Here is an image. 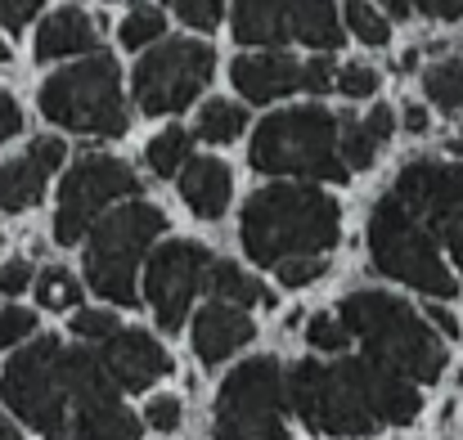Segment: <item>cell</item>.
<instances>
[{
  "mask_svg": "<svg viewBox=\"0 0 463 440\" xmlns=\"http://www.w3.org/2000/svg\"><path fill=\"white\" fill-rule=\"evenodd\" d=\"M288 405L298 418L319 436H373L378 427H405L419 418L423 396L414 382L369 364V360H342V364H315L302 360L288 373Z\"/></svg>",
  "mask_w": 463,
  "mask_h": 440,
  "instance_id": "obj_1",
  "label": "cell"
},
{
  "mask_svg": "<svg viewBox=\"0 0 463 440\" xmlns=\"http://www.w3.org/2000/svg\"><path fill=\"white\" fill-rule=\"evenodd\" d=\"M342 239V207L315 184H266L243 202L239 243L257 266L319 257Z\"/></svg>",
  "mask_w": 463,
  "mask_h": 440,
  "instance_id": "obj_2",
  "label": "cell"
},
{
  "mask_svg": "<svg viewBox=\"0 0 463 440\" xmlns=\"http://www.w3.org/2000/svg\"><path fill=\"white\" fill-rule=\"evenodd\" d=\"M342 328L364 342V360L405 378V382H437L446 373V346L441 337L419 319L414 305L387 293H355L337 310Z\"/></svg>",
  "mask_w": 463,
  "mask_h": 440,
  "instance_id": "obj_3",
  "label": "cell"
},
{
  "mask_svg": "<svg viewBox=\"0 0 463 440\" xmlns=\"http://www.w3.org/2000/svg\"><path fill=\"white\" fill-rule=\"evenodd\" d=\"M41 113L77 136L118 140L131 126V113L122 104V72L109 54H90L63 72H54L41 86Z\"/></svg>",
  "mask_w": 463,
  "mask_h": 440,
  "instance_id": "obj_4",
  "label": "cell"
},
{
  "mask_svg": "<svg viewBox=\"0 0 463 440\" xmlns=\"http://www.w3.org/2000/svg\"><path fill=\"white\" fill-rule=\"evenodd\" d=\"M248 157L261 175H307V180L351 175L337 157V117L324 108H293L266 117L252 136Z\"/></svg>",
  "mask_w": 463,
  "mask_h": 440,
  "instance_id": "obj_5",
  "label": "cell"
},
{
  "mask_svg": "<svg viewBox=\"0 0 463 440\" xmlns=\"http://www.w3.org/2000/svg\"><path fill=\"white\" fill-rule=\"evenodd\" d=\"M166 216L154 202H127L95 220L86 243V279L113 305H136V266L149 257L154 239H162Z\"/></svg>",
  "mask_w": 463,
  "mask_h": 440,
  "instance_id": "obj_6",
  "label": "cell"
},
{
  "mask_svg": "<svg viewBox=\"0 0 463 440\" xmlns=\"http://www.w3.org/2000/svg\"><path fill=\"white\" fill-rule=\"evenodd\" d=\"M369 252H373V266L396 279V284H410L423 296H446L459 293V279L450 275V266L441 261L437 252V239L428 234V225L419 216H410L396 198H383L369 216Z\"/></svg>",
  "mask_w": 463,
  "mask_h": 440,
  "instance_id": "obj_7",
  "label": "cell"
},
{
  "mask_svg": "<svg viewBox=\"0 0 463 440\" xmlns=\"http://www.w3.org/2000/svg\"><path fill=\"white\" fill-rule=\"evenodd\" d=\"M284 414H288V373L279 369V360L257 355V360H243L221 382L212 436L216 440H293Z\"/></svg>",
  "mask_w": 463,
  "mask_h": 440,
  "instance_id": "obj_8",
  "label": "cell"
},
{
  "mask_svg": "<svg viewBox=\"0 0 463 440\" xmlns=\"http://www.w3.org/2000/svg\"><path fill=\"white\" fill-rule=\"evenodd\" d=\"M5 405L45 440H68V378H63V342L41 337L23 346L0 373Z\"/></svg>",
  "mask_w": 463,
  "mask_h": 440,
  "instance_id": "obj_9",
  "label": "cell"
},
{
  "mask_svg": "<svg viewBox=\"0 0 463 440\" xmlns=\"http://www.w3.org/2000/svg\"><path fill=\"white\" fill-rule=\"evenodd\" d=\"M212 63L216 59H212L207 41H162V45H154L136 63V81H131L136 108L149 113V117L189 108L207 90Z\"/></svg>",
  "mask_w": 463,
  "mask_h": 440,
  "instance_id": "obj_10",
  "label": "cell"
},
{
  "mask_svg": "<svg viewBox=\"0 0 463 440\" xmlns=\"http://www.w3.org/2000/svg\"><path fill=\"white\" fill-rule=\"evenodd\" d=\"M140 193V180L136 171L122 162V157H104V153H86L59 184V216H54V239L68 248V243H81L99 211H109L118 198H136Z\"/></svg>",
  "mask_w": 463,
  "mask_h": 440,
  "instance_id": "obj_11",
  "label": "cell"
},
{
  "mask_svg": "<svg viewBox=\"0 0 463 440\" xmlns=\"http://www.w3.org/2000/svg\"><path fill=\"white\" fill-rule=\"evenodd\" d=\"M239 45H284L302 41L310 50H337L342 23L333 0H234Z\"/></svg>",
  "mask_w": 463,
  "mask_h": 440,
  "instance_id": "obj_12",
  "label": "cell"
},
{
  "mask_svg": "<svg viewBox=\"0 0 463 440\" xmlns=\"http://www.w3.org/2000/svg\"><path fill=\"white\" fill-rule=\"evenodd\" d=\"M207 266H212V252L198 248V243H189V239H171V243H162L157 252H149L145 296H149V305H154L162 332L184 328L189 305H194V293L203 288Z\"/></svg>",
  "mask_w": 463,
  "mask_h": 440,
  "instance_id": "obj_13",
  "label": "cell"
},
{
  "mask_svg": "<svg viewBox=\"0 0 463 440\" xmlns=\"http://www.w3.org/2000/svg\"><path fill=\"white\" fill-rule=\"evenodd\" d=\"M99 360L118 391H149L157 378L171 373V355L162 351V342L140 328H118L109 342H99Z\"/></svg>",
  "mask_w": 463,
  "mask_h": 440,
  "instance_id": "obj_14",
  "label": "cell"
},
{
  "mask_svg": "<svg viewBox=\"0 0 463 440\" xmlns=\"http://www.w3.org/2000/svg\"><path fill=\"white\" fill-rule=\"evenodd\" d=\"M410 216H423V220H437L441 211H450L463 198V166L459 162H432V157H419L410 166H401L396 175V193H392Z\"/></svg>",
  "mask_w": 463,
  "mask_h": 440,
  "instance_id": "obj_15",
  "label": "cell"
},
{
  "mask_svg": "<svg viewBox=\"0 0 463 440\" xmlns=\"http://www.w3.org/2000/svg\"><path fill=\"white\" fill-rule=\"evenodd\" d=\"M234 90L248 99V104H270L279 95H293V90H307V63L284 54V50H266V54H239L234 68Z\"/></svg>",
  "mask_w": 463,
  "mask_h": 440,
  "instance_id": "obj_16",
  "label": "cell"
},
{
  "mask_svg": "<svg viewBox=\"0 0 463 440\" xmlns=\"http://www.w3.org/2000/svg\"><path fill=\"white\" fill-rule=\"evenodd\" d=\"M252 337H257V323H252L248 310H239V305L207 301V305L194 314V355H198L203 364L230 360V355L243 351Z\"/></svg>",
  "mask_w": 463,
  "mask_h": 440,
  "instance_id": "obj_17",
  "label": "cell"
},
{
  "mask_svg": "<svg viewBox=\"0 0 463 440\" xmlns=\"http://www.w3.org/2000/svg\"><path fill=\"white\" fill-rule=\"evenodd\" d=\"M180 198L189 202L194 216L203 220H221L230 198H234V180H230V166L216 162V157H189L180 166Z\"/></svg>",
  "mask_w": 463,
  "mask_h": 440,
  "instance_id": "obj_18",
  "label": "cell"
},
{
  "mask_svg": "<svg viewBox=\"0 0 463 440\" xmlns=\"http://www.w3.org/2000/svg\"><path fill=\"white\" fill-rule=\"evenodd\" d=\"M99 27L81 9H59L41 23L36 32V59H72V54H95Z\"/></svg>",
  "mask_w": 463,
  "mask_h": 440,
  "instance_id": "obj_19",
  "label": "cell"
},
{
  "mask_svg": "<svg viewBox=\"0 0 463 440\" xmlns=\"http://www.w3.org/2000/svg\"><path fill=\"white\" fill-rule=\"evenodd\" d=\"M45 166H36L27 153L0 166V211H27L45 193Z\"/></svg>",
  "mask_w": 463,
  "mask_h": 440,
  "instance_id": "obj_20",
  "label": "cell"
},
{
  "mask_svg": "<svg viewBox=\"0 0 463 440\" xmlns=\"http://www.w3.org/2000/svg\"><path fill=\"white\" fill-rule=\"evenodd\" d=\"M207 293L216 296V301H225V305H239V310H248V305H275V296L266 293L252 275H243V266H234V261H212L207 266Z\"/></svg>",
  "mask_w": 463,
  "mask_h": 440,
  "instance_id": "obj_21",
  "label": "cell"
},
{
  "mask_svg": "<svg viewBox=\"0 0 463 440\" xmlns=\"http://www.w3.org/2000/svg\"><path fill=\"white\" fill-rule=\"evenodd\" d=\"M243 126H248V108L230 99H212L207 108H198V140L207 145H230L243 136Z\"/></svg>",
  "mask_w": 463,
  "mask_h": 440,
  "instance_id": "obj_22",
  "label": "cell"
},
{
  "mask_svg": "<svg viewBox=\"0 0 463 440\" xmlns=\"http://www.w3.org/2000/svg\"><path fill=\"white\" fill-rule=\"evenodd\" d=\"M423 90H428V99H432L437 108L459 113L463 108V59H446V63L428 68V72H423Z\"/></svg>",
  "mask_w": 463,
  "mask_h": 440,
  "instance_id": "obj_23",
  "label": "cell"
},
{
  "mask_svg": "<svg viewBox=\"0 0 463 440\" xmlns=\"http://www.w3.org/2000/svg\"><path fill=\"white\" fill-rule=\"evenodd\" d=\"M337 157L346 171H364L373 166L378 157V140L364 131V122H351V117H337Z\"/></svg>",
  "mask_w": 463,
  "mask_h": 440,
  "instance_id": "obj_24",
  "label": "cell"
},
{
  "mask_svg": "<svg viewBox=\"0 0 463 440\" xmlns=\"http://www.w3.org/2000/svg\"><path fill=\"white\" fill-rule=\"evenodd\" d=\"M149 171H157L162 180H171V175H180V166L189 162V131H180V126H171V131H157L154 140H149Z\"/></svg>",
  "mask_w": 463,
  "mask_h": 440,
  "instance_id": "obj_25",
  "label": "cell"
},
{
  "mask_svg": "<svg viewBox=\"0 0 463 440\" xmlns=\"http://www.w3.org/2000/svg\"><path fill=\"white\" fill-rule=\"evenodd\" d=\"M122 45L127 50H140V45H154L157 36H166V14L157 9V5H140V9H131L127 18H122Z\"/></svg>",
  "mask_w": 463,
  "mask_h": 440,
  "instance_id": "obj_26",
  "label": "cell"
},
{
  "mask_svg": "<svg viewBox=\"0 0 463 440\" xmlns=\"http://www.w3.org/2000/svg\"><path fill=\"white\" fill-rule=\"evenodd\" d=\"M36 301H41L45 310H77V305H81V288H77V279H72L68 270L50 266V270L36 279Z\"/></svg>",
  "mask_w": 463,
  "mask_h": 440,
  "instance_id": "obj_27",
  "label": "cell"
},
{
  "mask_svg": "<svg viewBox=\"0 0 463 440\" xmlns=\"http://www.w3.org/2000/svg\"><path fill=\"white\" fill-rule=\"evenodd\" d=\"M346 27L364 45H387V14H378L369 0H346Z\"/></svg>",
  "mask_w": 463,
  "mask_h": 440,
  "instance_id": "obj_28",
  "label": "cell"
},
{
  "mask_svg": "<svg viewBox=\"0 0 463 440\" xmlns=\"http://www.w3.org/2000/svg\"><path fill=\"white\" fill-rule=\"evenodd\" d=\"M307 337H310L315 351H328V355H342V351L351 346V332L342 328L337 314H315L307 323Z\"/></svg>",
  "mask_w": 463,
  "mask_h": 440,
  "instance_id": "obj_29",
  "label": "cell"
},
{
  "mask_svg": "<svg viewBox=\"0 0 463 440\" xmlns=\"http://www.w3.org/2000/svg\"><path fill=\"white\" fill-rule=\"evenodd\" d=\"M333 86L346 95V99H369V95H378V86H383V77H378V68H364V63H351V68H342L337 77H333Z\"/></svg>",
  "mask_w": 463,
  "mask_h": 440,
  "instance_id": "obj_30",
  "label": "cell"
},
{
  "mask_svg": "<svg viewBox=\"0 0 463 440\" xmlns=\"http://www.w3.org/2000/svg\"><path fill=\"white\" fill-rule=\"evenodd\" d=\"M428 234H441V243L450 248V257H455V266L463 275V198L450 211H441L437 220H428Z\"/></svg>",
  "mask_w": 463,
  "mask_h": 440,
  "instance_id": "obj_31",
  "label": "cell"
},
{
  "mask_svg": "<svg viewBox=\"0 0 463 440\" xmlns=\"http://www.w3.org/2000/svg\"><path fill=\"white\" fill-rule=\"evenodd\" d=\"M180 23H189L194 32H212L225 18V0H175Z\"/></svg>",
  "mask_w": 463,
  "mask_h": 440,
  "instance_id": "obj_32",
  "label": "cell"
},
{
  "mask_svg": "<svg viewBox=\"0 0 463 440\" xmlns=\"http://www.w3.org/2000/svg\"><path fill=\"white\" fill-rule=\"evenodd\" d=\"M36 332V314L23 310V305H5L0 310V346H18Z\"/></svg>",
  "mask_w": 463,
  "mask_h": 440,
  "instance_id": "obj_33",
  "label": "cell"
},
{
  "mask_svg": "<svg viewBox=\"0 0 463 440\" xmlns=\"http://www.w3.org/2000/svg\"><path fill=\"white\" fill-rule=\"evenodd\" d=\"M72 332H77L81 342H109V337L118 332V319H113L109 310H77Z\"/></svg>",
  "mask_w": 463,
  "mask_h": 440,
  "instance_id": "obj_34",
  "label": "cell"
},
{
  "mask_svg": "<svg viewBox=\"0 0 463 440\" xmlns=\"http://www.w3.org/2000/svg\"><path fill=\"white\" fill-rule=\"evenodd\" d=\"M180 418H184V409H180L175 396H154V400L145 405V423H149L154 432H175Z\"/></svg>",
  "mask_w": 463,
  "mask_h": 440,
  "instance_id": "obj_35",
  "label": "cell"
},
{
  "mask_svg": "<svg viewBox=\"0 0 463 440\" xmlns=\"http://www.w3.org/2000/svg\"><path fill=\"white\" fill-rule=\"evenodd\" d=\"M275 270H279V284L284 288H302V284H315L324 275V257H298V261H284Z\"/></svg>",
  "mask_w": 463,
  "mask_h": 440,
  "instance_id": "obj_36",
  "label": "cell"
},
{
  "mask_svg": "<svg viewBox=\"0 0 463 440\" xmlns=\"http://www.w3.org/2000/svg\"><path fill=\"white\" fill-rule=\"evenodd\" d=\"M32 284H36L32 261L14 257V261H5V266H0V296H18V293H27Z\"/></svg>",
  "mask_w": 463,
  "mask_h": 440,
  "instance_id": "obj_37",
  "label": "cell"
},
{
  "mask_svg": "<svg viewBox=\"0 0 463 440\" xmlns=\"http://www.w3.org/2000/svg\"><path fill=\"white\" fill-rule=\"evenodd\" d=\"M41 5H45V0H0V23H5L9 32H23L27 18H36Z\"/></svg>",
  "mask_w": 463,
  "mask_h": 440,
  "instance_id": "obj_38",
  "label": "cell"
},
{
  "mask_svg": "<svg viewBox=\"0 0 463 440\" xmlns=\"http://www.w3.org/2000/svg\"><path fill=\"white\" fill-rule=\"evenodd\" d=\"M27 157H32L36 166H45V171H59V166H63V140L41 136V140H32V145H27Z\"/></svg>",
  "mask_w": 463,
  "mask_h": 440,
  "instance_id": "obj_39",
  "label": "cell"
},
{
  "mask_svg": "<svg viewBox=\"0 0 463 440\" xmlns=\"http://www.w3.org/2000/svg\"><path fill=\"white\" fill-rule=\"evenodd\" d=\"M18 131H23V108H18V99L9 90H0V145L14 140Z\"/></svg>",
  "mask_w": 463,
  "mask_h": 440,
  "instance_id": "obj_40",
  "label": "cell"
},
{
  "mask_svg": "<svg viewBox=\"0 0 463 440\" xmlns=\"http://www.w3.org/2000/svg\"><path fill=\"white\" fill-rule=\"evenodd\" d=\"M414 9H423L428 18H437V23H459L463 18V0H410Z\"/></svg>",
  "mask_w": 463,
  "mask_h": 440,
  "instance_id": "obj_41",
  "label": "cell"
},
{
  "mask_svg": "<svg viewBox=\"0 0 463 440\" xmlns=\"http://www.w3.org/2000/svg\"><path fill=\"white\" fill-rule=\"evenodd\" d=\"M333 86V63L328 59H310L307 63V90L310 95H324Z\"/></svg>",
  "mask_w": 463,
  "mask_h": 440,
  "instance_id": "obj_42",
  "label": "cell"
},
{
  "mask_svg": "<svg viewBox=\"0 0 463 440\" xmlns=\"http://www.w3.org/2000/svg\"><path fill=\"white\" fill-rule=\"evenodd\" d=\"M392 126H396V122H392V108H373V113L364 117V131H369V136H373L378 145H387Z\"/></svg>",
  "mask_w": 463,
  "mask_h": 440,
  "instance_id": "obj_43",
  "label": "cell"
},
{
  "mask_svg": "<svg viewBox=\"0 0 463 440\" xmlns=\"http://www.w3.org/2000/svg\"><path fill=\"white\" fill-rule=\"evenodd\" d=\"M428 319L437 323V332H441V337H459V319H455L450 310H441V305H428Z\"/></svg>",
  "mask_w": 463,
  "mask_h": 440,
  "instance_id": "obj_44",
  "label": "cell"
},
{
  "mask_svg": "<svg viewBox=\"0 0 463 440\" xmlns=\"http://www.w3.org/2000/svg\"><path fill=\"white\" fill-rule=\"evenodd\" d=\"M405 131L410 136H423L428 131V108L423 104H405Z\"/></svg>",
  "mask_w": 463,
  "mask_h": 440,
  "instance_id": "obj_45",
  "label": "cell"
},
{
  "mask_svg": "<svg viewBox=\"0 0 463 440\" xmlns=\"http://www.w3.org/2000/svg\"><path fill=\"white\" fill-rule=\"evenodd\" d=\"M383 9H387L392 18H410V14H414V5H410V0H383Z\"/></svg>",
  "mask_w": 463,
  "mask_h": 440,
  "instance_id": "obj_46",
  "label": "cell"
},
{
  "mask_svg": "<svg viewBox=\"0 0 463 440\" xmlns=\"http://www.w3.org/2000/svg\"><path fill=\"white\" fill-rule=\"evenodd\" d=\"M0 440H23L14 427H9V418H5V414H0Z\"/></svg>",
  "mask_w": 463,
  "mask_h": 440,
  "instance_id": "obj_47",
  "label": "cell"
},
{
  "mask_svg": "<svg viewBox=\"0 0 463 440\" xmlns=\"http://www.w3.org/2000/svg\"><path fill=\"white\" fill-rule=\"evenodd\" d=\"M5 59H9V50H5V41H0V63H5Z\"/></svg>",
  "mask_w": 463,
  "mask_h": 440,
  "instance_id": "obj_48",
  "label": "cell"
}]
</instances>
